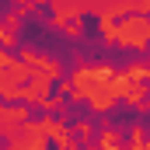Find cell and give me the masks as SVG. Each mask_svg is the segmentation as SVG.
Returning <instances> with one entry per match:
<instances>
[{"label":"cell","instance_id":"obj_1","mask_svg":"<svg viewBox=\"0 0 150 150\" xmlns=\"http://www.w3.org/2000/svg\"><path fill=\"white\" fill-rule=\"evenodd\" d=\"M101 28V42L105 45H122V49H136L143 52L150 38V18L147 14H122V18H101L98 21Z\"/></svg>","mask_w":150,"mask_h":150},{"label":"cell","instance_id":"obj_2","mask_svg":"<svg viewBox=\"0 0 150 150\" xmlns=\"http://www.w3.org/2000/svg\"><path fill=\"white\" fill-rule=\"evenodd\" d=\"M150 0H91V7H87V14H98V21L101 18H122V14H147Z\"/></svg>","mask_w":150,"mask_h":150},{"label":"cell","instance_id":"obj_3","mask_svg":"<svg viewBox=\"0 0 150 150\" xmlns=\"http://www.w3.org/2000/svg\"><path fill=\"white\" fill-rule=\"evenodd\" d=\"M21 67L28 70V77H42V80H59L63 77V67L56 63V59H49V56H38L35 49H21Z\"/></svg>","mask_w":150,"mask_h":150},{"label":"cell","instance_id":"obj_4","mask_svg":"<svg viewBox=\"0 0 150 150\" xmlns=\"http://www.w3.org/2000/svg\"><path fill=\"white\" fill-rule=\"evenodd\" d=\"M45 4L52 7V18H49V25H52V28H63L67 21L84 18V14H87V7H91V0H45Z\"/></svg>","mask_w":150,"mask_h":150},{"label":"cell","instance_id":"obj_5","mask_svg":"<svg viewBox=\"0 0 150 150\" xmlns=\"http://www.w3.org/2000/svg\"><path fill=\"white\" fill-rule=\"evenodd\" d=\"M70 133H74V140H91V136H94V126H91V122L84 119V122H77Z\"/></svg>","mask_w":150,"mask_h":150},{"label":"cell","instance_id":"obj_6","mask_svg":"<svg viewBox=\"0 0 150 150\" xmlns=\"http://www.w3.org/2000/svg\"><path fill=\"white\" fill-rule=\"evenodd\" d=\"M18 25H21V14L14 11V14H7V18H4V25H0V28H4V35H18Z\"/></svg>","mask_w":150,"mask_h":150},{"label":"cell","instance_id":"obj_7","mask_svg":"<svg viewBox=\"0 0 150 150\" xmlns=\"http://www.w3.org/2000/svg\"><path fill=\"white\" fill-rule=\"evenodd\" d=\"M143 136H147V129H143V126L136 122V126L129 129V143H143Z\"/></svg>","mask_w":150,"mask_h":150}]
</instances>
